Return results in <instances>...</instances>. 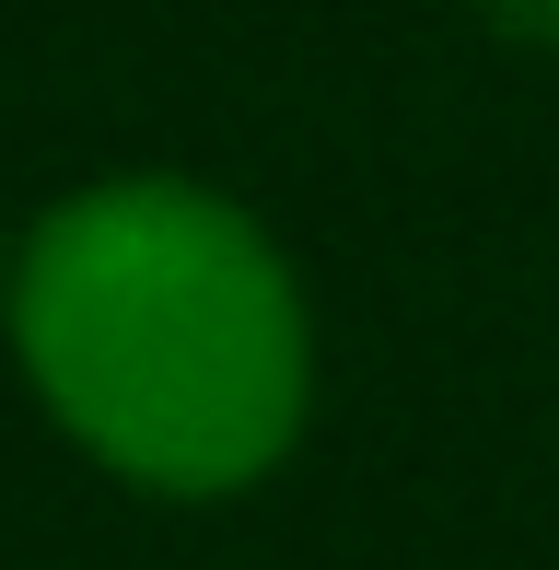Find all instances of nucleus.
Instances as JSON below:
<instances>
[{
	"label": "nucleus",
	"instance_id": "1",
	"mask_svg": "<svg viewBox=\"0 0 559 570\" xmlns=\"http://www.w3.org/2000/svg\"><path fill=\"white\" fill-rule=\"evenodd\" d=\"M0 326L47 431L151 501H234L315 420L292 256L198 175L70 187L23 233Z\"/></svg>",
	"mask_w": 559,
	"mask_h": 570
},
{
	"label": "nucleus",
	"instance_id": "2",
	"mask_svg": "<svg viewBox=\"0 0 559 570\" xmlns=\"http://www.w3.org/2000/svg\"><path fill=\"white\" fill-rule=\"evenodd\" d=\"M478 12H490L501 36H524V47H559V0H478Z\"/></svg>",
	"mask_w": 559,
	"mask_h": 570
},
{
	"label": "nucleus",
	"instance_id": "3",
	"mask_svg": "<svg viewBox=\"0 0 559 570\" xmlns=\"http://www.w3.org/2000/svg\"><path fill=\"white\" fill-rule=\"evenodd\" d=\"M12 256H23V245H0V315H12Z\"/></svg>",
	"mask_w": 559,
	"mask_h": 570
}]
</instances>
